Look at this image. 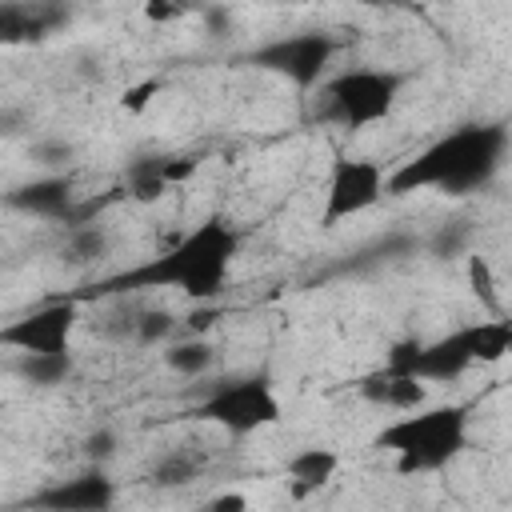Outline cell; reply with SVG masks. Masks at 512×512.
<instances>
[{
    "mask_svg": "<svg viewBox=\"0 0 512 512\" xmlns=\"http://www.w3.org/2000/svg\"><path fill=\"white\" fill-rule=\"evenodd\" d=\"M236 252H240V232L224 216H208L188 236H180L172 248H164L160 256H152L148 264L128 268V272L108 276L104 284H96L92 296L176 288V292H184L192 300H212L224 288Z\"/></svg>",
    "mask_w": 512,
    "mask_h": 512,
    "instance_id": "cell-1",
    "label": "cell"
},
{
    "mask_svg": "<svg viewBox=\"0 0 512 512\" xmlns=\"http://www.w3.org/2000/svg\"><path fill=\"white\" fill-rule=\"evenodd\" d=\"M508 152V128L504 124H460L448 136L420 148L412 160H404L392 176H384V192L408 196L420 188H436L444 196H464L484 188Z\"/></svg>",
    "mask_w": 512,
    "mask_h": 512,
    "instance_id": "cell-2",
    "label": "cell"
},
{
    "mask_svg": "<svg viewBox=\"0 0 512 512\" xmlns=\"http://www.w3.org/2000/svg\"><path fill=\"white\" fill-rule=\"evenodd\" d=\"M468 404H436V408H408L400 420L376 432V448L396 456V472H440L456 460L468 444Z\"/></svg>",
    "mask_w": 512,
    "mask_h": 512,
    "instance_id": "cell-3",
    "label": "cell"
},
{
    "mask_svg": "<svg viewBox=\"0 0 512 512\" xmlns=\"http://www.w3.org/2000/svg\"><path fill=\"white\" fill-rule=\"evenodd\" d=\"M404 72L392 68H348L332 76L320 92V120L340 124V128H368L392 116L400 92H404Z\"/></svg>",
    "mask_w": 512,
    "mask_h": 512,
    "instance_id": "cell-4",
    "label": "cell"
},
{
    "mask_svg": "<svg viewBox=\"0 0 512 512\" xmlns=\"http://www.w3.org/2000/svg\"><path fill=\"white\" fill-rule=\"evenodd\" d=\"M196 416L208 424H220L232 436H248V432L280 424V396H276L272 380H264V376L228 380V384H216L196 404Z\"/></svg>",
    "mask_w": 512,
    "mask_h": 512,
    "instance_id": "cell-5",
    "label": "cell"
},
{
    "mask_svg": "<svg viewBox=\"0 0 512 512\" xmlns=\"http://www.w3.org/2000/svg\"><path fill=\"white\" fill-rule=\"evenodd\" d=\"M336 52H340V40L332 32L312 28V32H296V36H280V40L260 44L248 56V64L264 68V72H276L296 88H316Z\"/></svg>",
    "mask_w": 512,
    "mask_h": 512,
    "instance_id": "cell-6",
    "label": "cell"
},
{
    "mask_svg": "<svg viewBox=\"0 0 512 512\" xmlns=\"http://www.w3.org/2000/svg\"><path fill=\"white\" fill-rule=\"evenodd\" d=\"M380 196H384V168L376 160H364V156H340L328 172L320 224L336 228L340 220H352V216L368 212Z\"/></svg>",
    "mask_w": 512,
    "mask_h": 512,
    "instance_id": "cell-7",
    "label": "cell"
},
{
    "mask_svg": "<svg viewBox=\"0 0 512 512\" xmlns=\"http://www.w3.org/2000/svg\"><path fill=\"white\" fill-rule=\"evenodd\" d=\"M76 332V300H48L0 328V344L12 352H68Z\"/></svg>",
    "mask_w": 512,
    "mask_h": 512,
    "instance_id": "cell-8",
    "label": "cell"
},
{
    "mask_svg": "<svg viewBox=\"0 0 512 512\" xmlns=\"http://www.w3.org/2000/svg\"><path fill=\"white\" fill-rule=\"evenodd\" d=\"M36 508H52V512H100V508H112L116 504V484L100 472V468H88L72 480H56L48 484L44 492L32 496Z\"/></svg>",
    "mask_w": 512,
    "mask_h": 512,
    "instance_id": "cell-9",
    "label": "cell"
},
{
    "mask_svg": "<svg viewBox=\"0 0 512 512\" xmlns=\"http://www.w3.org/2000/svg\"><path fill=\"white\" fill-rule=\"evenodd\" d=\"M8 208L24 212V216H44V220H72V184L64 176H40L28 180L20 188H12L4 196Z\"/></svg>",
    "mask_w": 512,
    "mask_h": 512,
    "instance_id": "cell-10",
    "label": "cell"
},
{
    "mask_svg": "<svg viewBox=\"0 0 512 512\" xmlns=\"http://www.w3.org/2000/svg\"><path fill=\"white\" fill-rule=\"evenodd\" d=\"M356 392L368 400V404H380V408H392V412H408V408H420L428 400V388L420 376H408V372H392V368H380V372H368Z\"/></svg>",
    "mask_w": 512,
    "mask_h": 512,
    "instance_id": "cell-11",
    "label": "cell"
},
{
    "mask_svg": "<svg viewBox=\"0 0 512 512\" xmlns=\"http://www.w3.org/2000/svg\"><path fill=\"white\" fill-rule=\"evenodd\" d=\"M64 20L60 8H48V4H12V0H0V48H12V44H32V40H44L56 24Z\"/></svg>",
    "mask_w": 512,
    "mask_h": 512,
    "instance_id": "cell-12",
    "label": "cell"
},
{
    "mask_svg": "<svg viewBox=\"0 0 512 512\" xmlns=\"http://www.w3.org/2000/svg\"><path fill=\"white\" fill-rule=\"evenodd\" d=\"M336 468H340V456H336L332 448L312 444V448H296V452L288 456L284 476H288L292 496H296V500H304V496L320 492V488H324V484L336 476Z\"/></svg>",
    "mask_w": 512,
    "mask_h": 512,
    "instance_id": "cell-13",
    "label": "cell"
},
{
    "mask_svg": "<svg viewBox=\"0 0 512 512\" xmlns=\"http://www.w3.org/2000/svg\"><path fill=\"white\" fill-rule=\"evenodd\" d=\"M16 376H24L36 388H56L72 372V348L68 352H16Z\"/></svg>",
    "mask_w": 512,
    "mask_h": 512,
    "instance_id": "cell-14",
    "label": "cell"
},
{
    "mask_svg": "<svg viewBox=\"0 0 512 512\" xmlns=\"http://www.w3.org/2000/svg\"><path fill=\"white\" fill-rule=\"evenodd\" d=\"M168 192H172V184H168V172H164V156H144L128 168V196L132 200L152 204Z\"/></svg>",
    "mask_w": 512,
    "mask_h": 512,
    "instance_id": "cell-15",
    "label": "cell"
},
{
    "mask_svg": "<svg viewBox=\"0 0 512 512\" xmlns=\"http://www.w3.org/2000/svg\"><path fill=\"white\" fill-rule=\"evenodd\" d=\"M464 276H468V288H472V296L480 300V308H484L488 316H504L500 284H496V272H492L488 256H480V252H464Z\"/></svg>",
    "mask_w": 512,
    "mask_h": 512,
    "instance_id": "cell-16",
    "label": "cell"
},
{
    "mask_svg": "<svg viewBox=\"0 0 512 512\" xmlns=\"http://www.w3.org/2000/svg\"><path fill=\"white\" fill-rule=\"evenodd\" d=\"M164 364L176 372V376H204L212 364H216V352L208 340L192 336V340H176L164 348Z\"/></svg>",
    "mask_w": 512,
    "mask_h": 512,
    "instance_id": "cell-17",
    "label": "cell"
},
{
    "mask_svg": "<svg viewBox=\"0 0 512 512\" xmlns=\"http://www.w3.org/2000/svg\"><path fill=\"white\" fill-rule=\"evenodd\" d=\"M200 472H204V456L192 452L188 444H180L176 452H168V456L156 460V468H152V484H160V488H176V484L196 480Z\"/></svg>",
    "mask_w": 512,
    "mask_h": 512,
    "instance_id": "cell-18",
    "label": "cell"
},
{
    "mask_svg": "<svg viewBox=\"0 0 512 512\" xmlns=\"http://www.w3.org/2000/svg\"><path fill=\"white\" fill-rule=\"evenodd\" d=\"M104 252H108V236H104L100 228L76 224V228L68 232V244H64V260H68V264H96Z\"/></svg>",
    "mask_w": 512,
    "mask_h": 512,
    "instance_id": "cell-19",
    "label": "cell"
},
{
    "mask_svg": "<svg viewBox=\"0 0 512 512\" xmlns=\"http://www.w3.org/2000/svg\"><path fill=\"white\" fill-rule=\"evenodd\" d=\"M172 328H176V316L172 312H164V308H140V316H136V344H160V340H168L172 336Z\"/></svg>",
    "mask_w": 512,
    "mask_h": 512,
    "instance_id": "cell-20",
    "label": "cell"
},
{
    "mask_svg": "<svg viewBox=\"0 0 512 512\" xmlns=\"http://www.w3.org/2000/svg\"><path fill=\"white\" fill-rule=\"evenodd\" d=\"M468 236H472V228L464 224V220H452V224H444L436 236H432V252L436 256H460L464 248H468Z\"/></svg>",
    "mask_w": 512,
    "mask_h": 512,
    "instance_id": "cell-21",
    "label": "cell"
},
{
    "mask_svg": "<svg viewBox=\"0 0 512 512\" xmlns=\"http://www.w3.org/2000/svg\"><path fill=\"white\" fill-rule=\"evenodd\" d=\"M156 96H160V80L148 76V80H136V84H128V88L120 92V108H124L128 116H140Z\"/></svg>",
    "mask_w": 512,
    "mask_h": 512,
    "instance_id": "cell-22",
    "label": "cell"
},
{
    "mask_svg": "<svg viewBox=\"0 0 512 512\" xmlns=\"http://www.w3.org/2000/svg\"><path fill=\"white\" fill-rule=\"evenodd\" d=\"M32 156H36L44 168H56V164H68L72 144H64V140H44V144H36V148H32Z\"/></svg>",
    "mask_w": 512,
    "mask_h": 512,
    "instance_id": "cell-23",
    "label": "cell"
},
{
    "mask_svg": "<svg viewBox=\"0 0 512 512\" xmlns=\"http://www.w3.org/2000/svg\"><path fill=\"white\" fill-rule=\"evenodd\" d=\"M184 12V0H144V16L152 20V24H168V20H176Z\"/></svg>",
    "mask_w": 512,
    "mask_h": 512,
    "instance_id": "cell-24",
    "label": "cell"
},
{
    "mask_svg": "<svg viewBox=\"0 0 512 512\" xmlns=\"http://www.w3.org/2000/svg\"><path fill=\"white\" fill-rule=\"evenodd\" d=\"M84 452H88V456L100 464V460H108V456L116 452V436H112L108 428H100V432H92V436L84 440Z\"/></svg>",
    "mask_w": 512,
    "mask_h": 512,
    "instance_id": "cell-25",
    "label": "cell"
},
{
    "mask_svg": "<svg viewBox=\"0 0 512 512\" xmlns=\"http://www.w3.org/2000/svg\"><path fill=\"white\" fill-rule=\"evenodd\" d=\"M208 508H216V512H244L248 508V496L244 492H220V496L208 500Z\"/></svg>",
    "mask_w": 512,
    "mask_h": 512,
    "instance_id": "cell-26",
    "label": "cell"
},
{
    "mask_svg": "<svg viewBox=\"0 0 512 512\" xmlns=\"http://www.w3.org/2000/svg\"><path fill=\"white\" fill-rule=\"evenodd\" d=\"M24 120H28V116H24L20 108H4V112H0V136L20 132V128H24Z\"/></svg>",
    "mask_w": 512,
    "mask_h": 512,
    "instance_id": "cell-27",
    "label": "cell"
},
{
    "mask_svg": "<svg viewBox=\"0 0 512 512\" xmlns=\"http://www.w3.org/2000/svg\"><path fill=\"white\" fill-rule=\"evenodd\" d=\"M348 4H388V0H348Z\"/></svg>",
    "mask_w": 512,
    "mask_h": 512,
    "instance_id": "cell-28",
    "label": "cell"
},
{
    "mask_svg": "<svg viewBox=\"0 0 512 512\" xmlns=\"http://www.w3.org/2000/svg\"><path fill=\"white\" fill-rule=\"evenodd\" d=\"M0 408H4V396H0Z\"/></svg>",
    "mask_w": 512,
    "mask_h": 512,
    "instance_id": "cell-29",
    "label": "cell"
}]
</instances>
